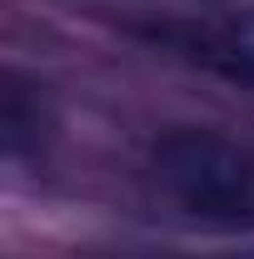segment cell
Wrapping results in <instances>:
<instances>
[{
    "label": "cell",
    "instance_id": "2",
    "mask_svg": "<svg viewBox=\"0 0 254 259\" xmlns=\"http://www.w3.org/2000/svg\"><path fill=\"white\" fill-rule=\"evenodd\" d=\"M145 40L180 55L194 70L224 80V85L254 95V10H215V15L159 20L145 30Z\"/></svg>",
    "mask_w": 254,
    "mask_h": 259
},
{
    "label": "cell",
    "instance_id": "1",
    "mask_svg": "<svg viewBox=\"0 0 254 259\" xmlns=\"http://www.w3.org/2000/svg\"><path fill=\"white\" fill-rule=\"evenodd\" d=\"M159 194L199 229L249 234L254 229V150L220 130H170L150 150Z\"/></svg>",
    "mask_w": 254,
    "mask_h": 259
},
{
    "label": "cell",
    "instance_id": "3",
    "mask_svg": "<svg viewBox=\"0 0 254 259\" xmlns=\"http://www.w3.org/2000/svg\"><path fill=\"white\" fill-rule=\"evenodd\" d=\"M224 259H254V249H249V254H224Z\"/></svg>",
    "mask_w": 254,
    "mask_h": 259
}]
</instances>
